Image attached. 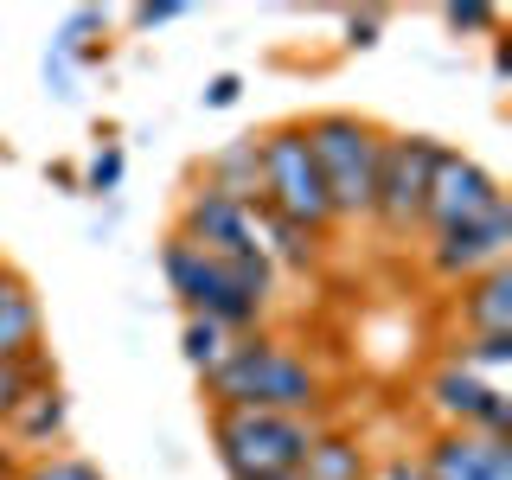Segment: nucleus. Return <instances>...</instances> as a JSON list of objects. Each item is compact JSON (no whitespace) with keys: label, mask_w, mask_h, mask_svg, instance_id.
<instances>
[{"label":"nucleus","mask_w":512,"mask_h":480,"mask_svg":"<svg viewBox=\"0 0 512 480\" xmlns=\"http://www.w3.org/2000/svg\"><path fill=\"white\" fill-rule=\"evenodd\" d=\"M276 480H295V474H276Z\"/></svg>","instance_id":"32"},{"label":"nucleus","mask_w":512,"mask_h":480,"mask_svg":"<svg viewBox=\"0 0 512 480\" xmlns=\"http://www.w3.org/2000/svg\"><path fill=\"white\" fill-rule=\"evenodd\" d=\"M256 237H263V256L276 269H295V276H314V269H320V244H327V237L308 231V224H295V218L269 212V205H256Z\"/></svg>","instance_id":"14"},{"label":"nucleus","mask_w":512,"mask_h":480,"mask_svg":"<svg viewBox=\"0 0 512 480\" xmlns=\"http://www.w3.org/2000/svg\"><path fill=\"white\" fill-rule=\"evenodd\" d=\"M372 480H429V474H423V461H416V448H391L372 468Z\"/></svg>","instance_id":"23"},{"label":"nucleus","mask_w":512,"mask_h":480,"mask_svg":"<svg viewBox=\"0 0 512 480\" xmlns=\"http://www.w3.org/2000/svg\"><path fill=\"white\" fill-rule=\"evenodd\" d=\"M237 96H244V77H237V71H218L212 84L199 90V103H205V109H231Z\"/></svg>","instance_id":"26"},{"label":"nucleus","mask_w":512,"mask_h":480,"mask_svg":"<svg viewBox=\"0 0 512 480\" xmlns=\"http://www.w3.org/2000/svg\"><path fill=\"white\" fill-rule=\"evenodd\" d=\"M0 429H7V448H13L20 461L64 448V436H71V397H64V384H58V378H45L39 391H26Z\"/></svg>","instance_id":"11"},{"label":"nucleus","mask_w":512,"mask_h":480,"mask_svg":"<svg viewBox=\"0 0 512 480\" xmlns=\"http://www.w3.org/2000/svg\"><path fill=\"white\" fill-rule=\"evenodd\" d=\"M205 404L212 410H269V416H314L327 404V378L308 352L276 340L269 327L237 333L224 359L205 372Z\"/></svg>","instance_id":"1"},{"label":"nucleus","mask_w":512,"mask_h":480,"mask_svg":"<svg viewBox=\"0 0 512 480\" xmlns=\"http://www.w3.org/2000/svg\"><path fill=\"white\" fill-rule=\"evenodd\" d=\"M224 346H231V333L212 327V320H186V327H180V352H186V365H192L199 378L224 359Z\"/></svg>","instance_id":"19"},{"label":"nucleus","mask_w":512,"mask_h":480,"mask_svg":"<svg viewBox=\"0 0 512 480\" xmlns=\"http://www.w3.org/2000/svg\"><path fill=\"white\" fill-rule=\"evenodd\" d=\"M416 461L429 480H512V442L480 429H429Z\"/></svg>","instance_id":"10"},{"label":"nucleus","mask_w":512,"mask_h":480,"mask_svg":"<svg viewBox=\"0 0 512 480\" xmlns=\"http://www.w3.org/2000/svg\"><path fill=\"white\" fill-rule=\"evenodd\" d=\"M173 20H186V7H180V0H154V7H135V13H128V26H135V32L173 26Z\"/></svg>","instance_id":"24"},{"label":"nucleus","mask_w":512,"mask_h":480,"mask_svg":"<svg viewBox=\"0 0 512 480\" xmlns=\"http://www.w3.org/2000/svg\"><path fill=\"white\" fill-rule=\"evenodd\" d=\"M256 205L308 224L320 237L340 224L333 205H327V186H320V167L308 154V128L301 122H276V128L256 135Z\"/></svg>","instance_id":"4"},{"label":"nucleus","mask_w":512,"mask_h":480,"mask_svg":"<svg viewBox=\"0 0 512 480\" xmlns=\"http://www.w3.org/2000/svg\"><path fill=\"white\" fill-rule=\"evenodd\" d=\"M295 480H372V448H365L359 429H340V423H320L308 455H301Z\"/></svg>","instance_id":"12"},{"label":"nucleus","mask_w":512,"mask_h":480,"mask_svg":"<svg viewBox=\"0 0 512 480\" xmlns=\"http://www.w3.org/2000/svg\"><path fill=\"white\" fill-rule=\"evenodd\" d=\"M461 333H512V269H487V276L461 282Z\"/></svg>","instance_id":"15"},{"label":"nucleus","mask_w":512,"mask_h":480,"mask_svg":"<svg viewBox=\"0 0 512 480\" xmlns=\"http://www.w3.org/2000/svg\"><path fill=\"white\" fill-rule=\"evenodd\" d=\"M0 480H20V455L13 448H0Z\"/></svg>","instance_id":"30"},{"label":"nucleus","mask_w":512,"mask_h":480,"mask_svg":"<svg viewBox=\"0 0 512 480\" xmlns=\"http://www.w3.org/2000/svg\"><path fill=\"white\" fill-rule=\"evenodd\" d=\"M45 180H58L64 192H84V173H77L71 160H52V167H45Z\"/></svg>","instance_id":"28"},{"label":"nucleus","mask_w":512,"mask_h":480,"mask_svg":"<svg viewBox=\"0 0 512 480\" xmlns=\"http://www.w3.org/2000/svg\"><path fill=\"white\" fill-rule=\"evenodd\" d=\"M423 410L436 416V429H480V436H506L512 442V397L506 384H480L455 365H429L423 378Z\"/></svg>","instance_id":"7"},{"label":"nucleus","mask_w":512,"mask_h":480,"mask_svg":"<svg viewBox=\"0 0 512 480\" xmlns=\"http://www.w3.org/2000/svg\"><path fill=\"white\" fill-rule=\"evenodd\" d=\"M442 365L468 372L480 384H506V365H512V333H461V340L442 346Z\"/></svg>","instance_id":"17"},{"label":"nucleus","mask_w":512,"mask_h":480,"mask_svg":"<svg viewBox=\"0 0 512 480\" xmlns=\"http://www.w3.org/2000/svg\"><path fill=\"white\" fill-rule=\"evenodd\" d=\"M448 141L436 135H391L384 128V154H378V186H372V224L384 237H410L423 224L429 205V180Z\"/></svg>","instance_id":"6"},{"label":"nucleus","mask_w":512,"mask_h":480,"mask_svg":"<svg viewBox=\"0 0 512 480\" xmlns=\"http://www.w3.org/2000/svg\"><path fill=\"white\" fill-rule=\"evenodd\" d=\"M45 84H52L58 103H71V96H77V84H71V58H64V52H45Z\"/></svg>","instance_id":"27"},{"label":"nucleus","mask_w":512,"mask_h":480,"mask_svg":"<svg viewBox=\"0 0 512 480\" xmlns=\"http://www.w3.org/2000/svg\"><path fill=\"white\" fill-rule=\"evenodd\" d=\"M493 77H512V45L493 32Z\"/></svg>","instance_id":"29"},{"label":"nucleus","mask_w":512,"mask_h":480,"mask_svg":"<svg viewBox=\"0 0 512 480\" xmlns=\"http://www.w3.org/2000/svg\"><path fill=\"white\" fill-rule=\"evenodd\" d=\"M442 26H448V32H500V13H493V7H474V0H468V7H442Z\"/></svg>","instance_id":"22"},{"label":"nucleus","mask_w":512,"mask_h":480,"mask_svg":"<svg viewBox=\"0 0 512 480\" xmlns=\"http://www.w3.org/2000/svg\"><path fill=\"white\" fill-rule=\"evenodd\" d=\"M77 173H84V192H90V199H103V192H116V186H122V148H116V141H103V148H90V160H84Z\"/></svg>","instance_id":"21"},{"label":"nucleus","mask_w":512,"mask_h":480,"mask_svg":"<svg viewBox=\"0 0 512 480\" xmlns=\"http://www.w3.org/2000/svg\"><path fill=\"white\" fill-rule=\"evenodd\" d=\"M378 26H384V13H378V7H365V13H346V45H352V52L378 45Z\"/></svg>","instance_id":"25"},{"label":"nucleus","mask_w":512,"mask_h":480,"mask_svg":"<svg viewBox=\"0 0 512 480\" xmlns=\"http://www.w3.org/2000/svg\"><path fill=\"white\" fill-rule=\"evenodd\" d=\"M506 250H512V205H493L487 218L429 237V276L436 282H474L487 269H506Z\"/></svg>","instance_id":"9"},{"label":"nucleus","mask_w":512,"mask_h":480,"mask_svg":"<svg viewBox=\"0 0 512 480\" xmlns=\"http://www.w3.org/2000/svg\"><path fill=\"white\" fill-rule=\"evenodd\" d=\"M314 416H269V410H212V455L231 480H276L295 474L314 442Z\"/></svg>","instance_id":"3"},{"label":"nucleus","mask_w":512,"mask_h":480,"mask_svg":"<svg viewBox=\"0 0 512 480\" xmlns=\"http://www.w3.org/2000/svg\"><path fill=\"white\" fill-rule=\"evenodd\" d=\"M20 480H109L90 455H71V448H52V455L20 461Z\"/></svg>","instance_id":"18"},{"label":"nucleus","mask_w":512,"mask_h":480,"mask_svg":"<svg viewBox=\"0 0 512 480\" xmlns=\"http://www.w3.org/2000/svg\"><path fill=\"white\" fill-rule=\"evenodd\" d=\"M45 378H52L45 352H32V359H20V365H0V423H7V416H13V404H20L26 391H39Z\"/></svg>","instance_id":"20"},{"label":"nucleus","mask_w":512,"mask_h":480,"mask_svg":"<svg viewBox=\"0 0 512 480\" xmlns=\"http://www.w3.org/2000/svg\"><path fill=\"white\" fill-rule=\"evenodd\" d=\"M13 282H26V276H20V269H13V263H7V256H0V295H7V288H13Z\"/></svg>","instance_id":"31"},{"label":"nucleus","mask_w":512,"mask_h":480,"mask_svg":"<svg viewBox=\"0 0 512 480\" xmlns=\"http://www.w3.org/2000/svg\"><path fill=\"white\" fill-rule=\"evenodd\" d=\"M308 128V154L320 167L333 218H372V186H378V154H384V128L359 109H320L301 122Z\"/></svg>","instance_id":"2"},{"label":"nucleus","mask_w":512,"mask_h":480,"mask_svg":"<svg viewBox=\"0 0 512 480\" xmlns=\"http://www.w3.org/2000/svg\"><path fill=\"white\" fill-rule=\"evenodd\" d=\"M493 205H506V186L493 180V173L480 167L474 154L442 148V160H436V180H429V205H423L429 237H436V231H455V224L487 218Z\"/></svg>","instance_id":"8"},{"label":"nucleus","mask_w":512,"mask_h":480,"mask_svg":"<svg viewBox=\"0 0 512 480\" xmlns=\"http://www.w3.org/2000/svg\"><path fill=\"white\" fill-rule=\"evenodd\" d=\"M199 186H212L237 205H256V135H237V141H224L218 154H205Z\"/></svg>","instance_id":"16"},{"label":"nucleus","mask_w":512,"mask_h":480,"mask_svg":"<svg viewBox=\"0 0 512 480\" xmlns=\"http://www.w3.org/2000/svg\"><path fill=\"white\" fill-rule=\"evenodd\" d=\"M32 352H45V308L32 282H13L0 295V365H20Z\"/></svg>","instance_id":"13"},{"label":"nucleus","mask_w":512,"mask_h":480,"mask_svg":"<svg viewBox=\"0 0 512 480\" xmlns=\"http://www.w3.org/2000/svg\"><path fill=\"white\" fill-rule=\"evenodd\" d=\"M160 276H167L173 301L186 308V320H212V327H224L231 340H237V333H256L269 320V308L244 295V282H237L218 256L192 250L186 237H173V231L160 237Z\"/></svg>","instance_id":"5"}]
</instances>
